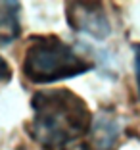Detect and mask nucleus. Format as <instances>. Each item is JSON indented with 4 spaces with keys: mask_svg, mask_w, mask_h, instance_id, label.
<instances>
[{
    "mask_svg": "<svg viewBox=\"0 0 140 150\" xmlns=\"http://www.w3.org/2000/svg\"><path fill=\"white\" fill-rule=\"evenodd\" d=\"M29 137L44 150H65L90 133L92 114L87 102L69 88H42L31 98Z\"/></svg>",
    "mask_w": 140,
    "mask_h": 150,
    "instance_id": "obj_1",
    "label": "nucleus"
},
{
    "mask_svg": "<svg viewBox=\"0 0 140 150\" xmlns=\"http://www.w3.org/2000/svg\"><path fill=\"white\" fill-rule=\"evenodd\" d=\"M94 64L56 35H33L25 46L23 75L35 85H50L87 73Z\"/></svg>",
    "mask_w": 140,
    "mask_h": 150,
    "instance_id": "obj_2",
    "label": "nucleus"
},
{
    "mask_svg": "<svg viewBox=\"0 0 140 150\" xmlns=\"http://www.w3.org/2000/svg\"><path fill=\"white\" fill-rule=\"evenodd\" d=\"M67 23L71 29L94 39H106L111 33L110 19L104 12V6L96 2H69L67 4Z\"/></svg>",
    "mask_w": 140,
    "mask_h": 150,
    "instance_id": "obj_3",
    "label": "nucleus"
},
{
    "mask_svg": "<svg viewBox=\"0 0 140 150\" xmlns=\"http://www.w3.org/2000/svg\"><path fill=\"white\" fill-rule=\"evenodd\" d=\"M121 125L117 117L108 114H100L92 127V146L94 150H113L117 144Z\"/></svg>",
    "mask_w": 140,
    "mask_h": 150,
    "instance_id": "obj_4",
    "label": "nucleus"
},
{
    "mask_svg": "<svg viewBox=\"0 0 140 150\" xmlns=\"http://www.w3.org/2000/svg\"><path fill=\"white\" fill-rule=\"evenodd\" d=\"M19 2L0 0V46H8L19 37Z\"/></svg>",
    "mask_w": 140,
    "mask_h": 150,
    "instance_id": "obj_5",
    "label": "nucleus"
},
{
    "mask_svg": "<svg viewBox=\"0 0 140 150\" xmlns=\"http://www.w3.org/2000/svg\"><path fill=\"white\" fill-rule=\"evenodd\" d=\"M12 81V67L6 62L4 58L0 56V85H6Z\"/></svg>",
    "mask_w": 140,
    "mask_h": 150,
    "instance_id": "obj_6",
    "label": "nucleus"
},
{
    "mask_svg": "<svg viewBox=\"0 0 140 150\" xmlns=\"http://www.w3.org/2000/svg\"><path fill=\"white\" fill-rule=\"evenodd\" d=\"M134 75H136V85H138V96H140V44H134Z\"/></svg>",
    "mask_w": 140,
    "mask_h": 150,
    "instance_id": "obj_7",
    "label": "nucleus"
}]
</instances>
